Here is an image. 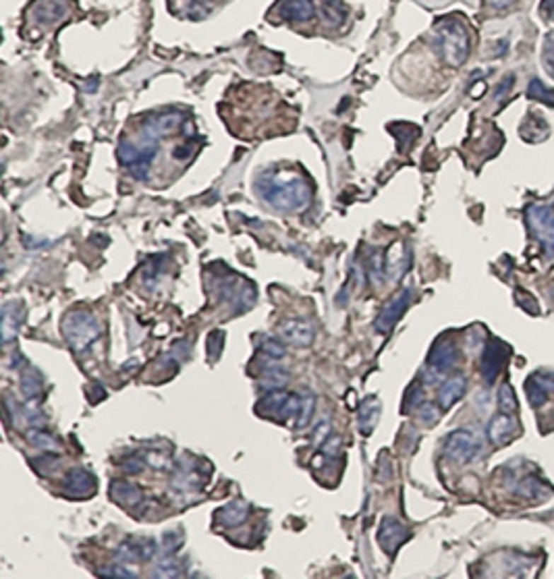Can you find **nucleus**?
<instances>
[{
	"label": "nucleus",
	"instance_id": "obj_3",
	"mask_svg": "<svg viewBox=\"0 0 554 579\" xmlns=\"http://www.w3.org/2000/svg\"><path fill=\"white\" fill-rule=\"evenodd\" d=\"M62 334L73 351H86L100 337V322L92 312L73 310L62 320Z\"/></svg>",
	"mask_w": 554,
	"mask_h": 579
},
{
	"label": "nucleus",
	"instance_id": "obj_11",
	"mask_svg": "<svg viewBox=\"0 0 554 579\" xmlns=\"http://www.w3.org/2000/svg\"><path fill=\"white\" fill-rule=\"evenodd\" d=\"M525 392L531 403V407H542L548 401V394L554 392V374L553 372H538L531 374L525 382Z\"/></svg>",
	"mask_w": 554,
	"mask_h": 579
},
{
	"label": "nucleus",
	"instance_id": "obj_10",
	"mask_svg": "<svg viewBox=\"0 0 554 579\" xmlns=\"http://www.w3.org/2000/svg\"><path fill=\"white\" fill-rule=\"evenodd\" d=\"M181 125H183V115L177 112V110H168V112H160V115L146 119L144 127H142V135L158 141L162 135L177 131Z\"/></svg>",
	"mask_w": 554,
	"mask_h": 579
},
{
	"label": "nucleus",
	"instance_id": "obj_15",
	"mask_svg": "<svg viewBox=\"0 0 554 579\" xmlns=\"http://www.w3.org/2000/svg\"><path fill=\"white\" fill-rule=\"evenodd\" d=\"M64 488H67V492L71 496H88V494H92L93 488H96V478H93L88 469L75 467L64 478Z\"/></svg>",
	"mask_w": 554,
	"mask_h": 579
},
{
	"label": "nucleus",
	"instance_id": "obj_21",
	"mask_svg": "<svg viewBox=\"0 0 554 579\" xmlns=\"http://www.w3.org/2000/svg\"><path fill=\"white\" fill-rule=\"evenodd\" d=\"M498 409H500V414H509V416H515L519 411L515 390L509 382H502L498 388Z\"/></svg>",
	"mask_w": 554,
	"mask_h": 579
},
{
	"label": "nucleus",
	"instance_id": "obj_27",
	"mask_svg": "<svg viewBox=\"0 0 554 579\" xmlns=\"http://www.w3.org/2000/svg\"><path fill=\"white\" fill-rule=\"evenodd\" d=\"M183 571H181V565L179 563H175L173 558H166V561H162L158 567H156L154 575L156 578H179Z\"/></svg>",
	"mask_w": 554,
	"mask_h": 579
},
{
	"label": "nucleus",
	"instance_id": "obj_23",
	"mask_svg": "<svg viewBox=\"0 0 554 579\" xmlns=\"http://www.w3.org/2000/svg\"><path fill=\"white\" fill-rule=\"evenodd\" d=\"M527 98L536 100V102H542L546 106H554V90L544 86L542 79H531L529 86H527Z\"/></svg>",
	"mask_w": 554,
	"mask_h": 579
},
{
	"label": "nucleus",
	"instance_id": "obj_24",
	"mask_svg": "<svg viewBox=\"0 0 554 579\" xmlns=\"http://www.w3.org/2000/svg\"><path fill=\"white\" fill-rule=\"evenodd\" d=\"M21 390L25 397H37L40 390H42V378L35 370H30L21 376Z\"/></svg>",
	"mask_w": 554,
	"mask_h": 579
},
{
	"label": "nucleus",
	"instance_id": "obj_38",
	"mask_svg": "<svg viewBox=\"0 0 554 579\" xmlns=\"http://www.w3.org/2000/svg\"><path fill=\"white\" fill-rule=\"evenodd\" d=\"M486 2H488V6L498 8V11H504V8H509V6L515 4V0H486Z\"/></svg>",
	"mask_w": 554,
	"mask_h": 579
},
{
	"label": "nucleus",
	"instance_id": "obj_31",
	"mask_svg": "<svg viewBox=\"0 0 554 579\" xmlns=\"http://www.w3.org/2000/svg\"><path fill=\"white\" fill-rule=\"evenodd\" d=\"M262 351L268 355V357H272V359H282L284 357V347L278 343L277 339H266L262 343Z\"/></svg>",
	"mask_w": 554,
	"mask_h": 579
},
{
	"label": "nucleus",
	"instance_id": "obj_2",
	"mask_svg": "<svg viewBox=\"0 0 554 579\" xmlns=\"http://www.w3.org/2000/svg\"><path fill=\"white\" fill-rule=\"evenodd\" d=\"M436 40H438L440 52H442L446 64L457 69L467 61L471 40H469L467 28L459 19H442L436 25Z\"/></svg>",
	"mask_w": 554,
	"mask_h": 579
},
{
	"label": "nucleus",
	"instance_id": "obj_14",
	"mask_svg": "<svg viewBox=\"0 0 554 579\" xmlns=\"http://www.w3.org/2000/svg\"><path fill=\"white\" fill-rule=\"evenodd\" d=\"M156 544L152 540H142V538H135V540H127L121 544L117 556L119 561L123 563H142V561H150L154 556Z\"/></svg>",
	"mask_w": 554,
	"mask_h": 579
},
{
	"label": "nucleus",
	"instance_id": "obj_13",
	"mask_svg": "<svg viewBox=\"0 0 554 579\" xmlns=\"http://www.w3.org/2000/svg\"><path fill=\"white\" fill-rule=\"evenodd\" d=\"M278 337L291 345H299V347H308L313 343L316 330L313 326L306 320H287L278 326Z\"/></svg>",
	"mask_w": 554,
	"mask_h": 579
},
{
	"label": "nucleus",
	"instance_id": "obj_30",
	"mask_svg": "<svg viewBox=\"0 0 554 579\" xmlns=\"http://www.w3.org/2000/svg\"><path fill=\"white\" fill-rule=\"evenodd\" d=\"M313 407H316V399L313 397H304V405H301V411H299V418H297V428L308 426L309 419L313 416Z\"/></svg>",
	"mask_w": 554,
	"mask_h": 579
},
{
	"label": "nucleus",
	"instance_id": "obj_35",
	"mask_svg": "<svg viewBox=\"0 0 554 579\" xmlns=\"http://www.w3.org/2000/svg\"><path fill=\"white\" fill-rule=\"evenodd\" d=\"M123 465H125V469H127L129 474H139V472H142V469L146 467V461H144V457H139V455H137V457H131V459H127Z\"/></svg>",
	"mask_w": 554,
	"mask_h": 579
},
{
	"label": "nucleus",
	"instance_id": "obj_32",
	"mask_svg": "<svg viewBox=\"0 0 554 579\" xmlns=\"http://www.w3.org/2000/svg\"><path fill=\"white\" fill-rule=\"evenodd\" d=\"M330 434H333L330 421H328V419H324V421H320V423H318V428H316V432H313V443H316V445H322L324 440H328V438H330Z\"/></svg>",
	"mask_w": 554,
	"mask_h": 579
},
{
	"label": "nucleus",
	"instance_id": "obj_5",
	"mask_svg": "<svg viewBox=\"0 0 554 579\" xmlns=\"http://www.w3.org/2000/svg\"><path fill=\"white\" fill-rule=\"evenodd\" d=\"M482 450L480 438L471 430H455L444 440V455L457 463H469L473 461Z\"/></svg>",
	"mask_w": 554,
	"mask_h": 579
},
{
	"label": "nucleus",
	"instance_id": "obj_37",
	"mask_svg": "<svg viewBox=\"0 0 554 579\" xmlns=\"http://www.w3.org/2000/svg\"><path fill=\"white\" fill-rule=\"evenodd\" d=\"M422 416H424V421H426V423H434V421H436V409H434L432 405H428V403H424V405H422Z\"/></svg>",
	"mask_w": 554,
	"mask_h": 579
},
{
	"label": "nucleus",
	"instance_id": "obj_19",
	"mask_svg": "<svg viewBox=\"0 0 554 579\" xmlns=\"http://www.w3.org/2000/svg\"><path fill=\"white\" fill-rule=\"evenodd\" d=\"M110 496L119 503V505H139L144 498V492L139 486L131 482H112L110 486Z\"/></svg>",
	"mask_w": 554,
	"mask_h": 579
},
{
	"label": "nucleus",
	"instance_id": "obj_4",
	"mask_svg": "<svg viewBox=\"0 0 554 579\" xmlns=\"http://www.w3.org/2000/svg\"><path fill=\"white\" fill-rule=\"evenodd\" d=\"M525 218L531 237L540 243L542 252L554 257V208L550 206H527Z\"/></svg>",
	"mask_w": 554,
	"mask_h": 579
},
{
	"label": "nucleus",
	"instance_id": "obj_33",
	"mask_svg": "<svg viewBox=\"0 0 554 579\" xmlns=\"http://www.w3.org/2000/svg\"><path fill=\"white\" fill-rule=\"evenodd\" d=\"M100 575H110V578H135L137 573L125 569L123 565H112V567H108V569H102Z\"/></svg>",
	"mask_w": 554,
	"mask_h": 579
},
{
	"label": "nucleus",
	"instance_id": "obj_22",
	"mask_svg": "<svg viewBox=\"0 0 554 579\" xmlns=\"http://www.w3.org/2000/svg\"><path fill=\"white\" fill-rule=\"evenodd\" d=\"M28 440H30L35 449L48 450V452H57V450L61 449V443H59L52 434H48V432H44V430H40V428H33V430H31L30 434H28Z\"/></svg>",
	"mask_w": 554,
	"mask_h": 579
},
{
	"label": "nucleus",
	"instance_id": "obj_9",
	"mask_svg": "<svg viewBox=\"0 0 554 579\" xmlns=\"http://www.w3.org/2000/svg\"><path fill=\"white\" fill-rule=\"evenodd\" d=\"M409 538H411V532L400 521L393 519V517L382 519L380 530H378V542L388 554H395Z\"/></svg>",
	"mask_w": 554,
	"mask_h": 579
},
{
	"label": "nucleus",
	"instance_id": "obj_34",
	"mask_svg": "<svg viewBox=\"0 0 554 579\" xmlns=\"http://www.w3.org/2000/svg\"><path fill=\"white\" fill-rule=\"evenodd\" d=\"M513 83H515V77H513V75H507V77H504V81L500 83V88L496 90V94H494V100H496V102L504 100V98H507V94L511 92Z\"/></svg>",
	"mask_w": 554,
	"mask_h": 579
},
{
	"label": "nucleus",
	"instance_id": "obj_6",
	"mask_svg": "<svg viewBox=\"0 0 554 579\" xmlns=\"http://www.w3.org/2000/svg\"><path fill=\"white\" fill-rule=\"evenodd\" d=\"M459 361V349L451 339H440L436 341V345L432 347L430 355H428V380L436 382L440 380L449 370H453Z\"/></svg>",
	"mask_w": 554,
	"mask_h": 579
},
{
	"label": "nucleus",
	"instance_id": "obj_7",
	"mask_svg": "<svg viewBox=\"0 0 554 579\" xmlns=\"http://www.w3.org/2000/svg\"><path fill=\"white\" fill-rule=\"evenodd\" d=\"M509 357V347L498 341V339H488L484 351H482V361H480V368H482V376L486 378L488 385H492L494 380L498 378L504 361Z\"/></svg>",
	"mask_w": 554,
	"mask_h": 579
},
{
	"label": "nucleus",
	"instance_id": "obj_26",
	"mask_svg": "<svg viewBox=\"0 0 554 579\" xmlns=\"http://www.w3.org/2000/svg\"><path fill=\"white\" fill-rule=\"evenodd\" d=\"M420 405H424V388H422V385L409 386V390L405 392V405H403V409L409 411V409L420 407Z\"/></svg>",
	"mask_w": 554,
	"mask_h": 579
},
{
	"label": "nucleus",
	"instance_id": "obj_25",
	"mask_svg": "<svg viewBox=\"0 0 554 579\" xmlns=\"http://www.w3.org/2000/svg\"><path fill=\"white\" fill-rule=\"evenodd\" d=\"M19 322H21V318L13 316V314H11V308L6 305V308H4V316H2V334H4V343H8V341L17 334Z\"/></svg>",
	"mask_w": 554,
	"mask_h": 579
},
{
	"label": "nucleus",
	"instance_id": "obj_18",
	"mask_svg": "<svg viewBox=\"0 0 554 579\" xmlns=\"http://www.w3.org/2000/svg\"><path fill=\"white\" fill-rule=\"evenodd\" d=\"M216 517H218V521H220L222 525H226V527H237V525H241L247 517H249V505H247L246 501H233V503H229L226 507H222V509L216 513Z\"/></svg>",
	"mask_w": 554,
	"mask_h": 579
},
{
	"label": "nucleus",
	"instance_id": "obj_20",
	"mask_svg": "<svg viewBox=\"0 0 554 579\" xmlns=\"http://www.w3.org/2000/svg\"><path fill=\"white\" fill-rule=\"evenodd\" d=\"M378 418H380V403L376 399H368L359 411V430L364 434H369L374 426L378 423Z\"/></svg>",
	"mask_w": 554,
	"mask_h": 579
},
{
	"label": "nucleus",
	"instance_id": "obj_12",
	"mask_svg": "<svg viewBox=\"0 0 554 579\" xmlns=\"http://www.w3.org/2000/svg\"><path fill=\"white\" fill-rule=\"evenodd\" d=\"M517 434H519V421L515 419V416H509V414L496 416L488 426V438L494 447L509 445Z\"/></svg>",
	"mask_w": 554,
	"mask_h": 579
},
{
	"label": "nucleus",
	"instance_id": "obj_29",
	"mask_svg": "<svg viewBox=\"0 0 554 579\" xmlns=\"http://www.w3.org/2000/svg\"><path fill=\"white\" fill-rule=\"evenodd\" d=\"M542 61L546 71L554 77V32H550L544 37V54H542Z\"/></svg>",
	"mask_w": 554,
	"mask_h": 579
},
{
	"label": "nucleus",
	"instance_id": "obj_8",
	"mask_svg": "<svg viewBox=\"0 0 554 579\" xmlns=\"http://www.w3.org/2000/svg\"><path fill=\"white\" fill-rule=\"evenodd\" d=\"M411 297L413 293L411 289H403L399 291L386 305L384 310L380 312V316L376 318V330L378 332H391L395 328V324L403 318V314L407 312V308L411 305Z\"/></svg>",
	"mask_w": 554,
	"mask_h": 579
},
{
	"label": "nucleus",
	"instance_id": "obj_16",
	"mask_svg": "<svg viewBox=\"0 0 554 579\" xmlns=\"http://www.w3.org/2000/svg\"><path fill=\"white\" fill-rule=\"evenodd\" d=\"M465 386H467V380L463 376H453V378L444 380L438 390V405L442 409H451L465 394Z\"/></svg>",
	"mask_w": 554,
	"mask_h": 579
},
{
	"label": "nucleus",
	"instance_id": "obj_40",
	"mask_svg": "<svg viewBox=\"0 0 554 579\" xmlns=\"http://www.w3.org/2000/svg\"><path fill=\"white\" fill-rule=\"evenodd\" d=\"M550 295H553V297H554V287H553V289H550Z\"/></svg>",
	"mask_w": 554,
	"mask_h": 579
},
{
	"label": "nucleus",
	"instance_id": "obj_17",
	"mask_svg": "<svg viewBox=\"0 0 554 579\" xmlns=\"http://www.w3.org/2000/svg\"><path fill=\"white\" fill-rule=\"evenodd\" d=\"M316 15L313 0H287L280 6V17L289 21H308Z\"/></svg>",
	"mask_w": 554,
	"mask_h": 579
},
{
	"label": "nucleus",
	"instance_id": "obj_1",
	"mask_svg": "<svg viewBox=\"0 0 554 579\" xmlns=\"http://www.w3.org/2000/svg\"><path fill=\"white\" fill-rule=\"evenodd\" d=\"M258 193L280 212H299L311 201V185L295 172H268L258 179Z\"/></svg>",
	"mask_w": 554,
	"mask_h": 579
},
{
	"label": "nucleus",
	"instance_id": "obj_28",
	"mask_svg": "<svg viewBox=\"0 0 554 579\" xmlns=\"http://www.w3.org/2000/svg\"><path fill=\"white\" fill-rule=\"evenodd\" d=\"M540 490H546V492H548V488L542 482H538L536 478H525L524 482H521V486H519V494H521V496H527V498H536V496L540 494Z\"/></svg>",
	"mask_w": 554,
	"mask_h": 579
},
{
	"label": "nucleus",
	"instance_id": "obj_36",
	"mask_svg": "<svg viewBox=\"0 0 554 579\" xmlns=\"http://www.w3.org/2000/svg\"><path fill=\"white\" fill-rule=\"evenodd\" d=\"M183 542V538L179 536V534H175V532H171V534H166L164 536V550H168V552H175V548H179V544Z\"/></svg>",
	"mask_w": 554,
	"mask_h": 579
},
{
	"label": "nucleus",
	"instance_id": "obj_39",
	"mask_svg": "<svg viewBox=\"0 0 554 579\" xmlns=\"http://www.w3.org/2000/svg\"><path fill=\"white\" fill-rule=\"evenodd\" d=\"M542 13H544V17L553 19V17H554V0H542Z\"/></svg>",
	"mask_w": 554,
	"mask_h": 579
}]
</instances>
